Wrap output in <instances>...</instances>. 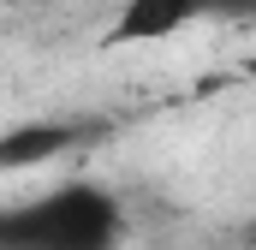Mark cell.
Instances as JSON below:
<instances>
[{
	"label": "cell",
	"mask_w": 256,
	"mask_h": 250,
	"mask_svg": "<svg viewBox=\"0 0 256 250\" xmlns=\"http://www.w3.org/2000/svg\"><path fill=\"white\" fill-rule=\"evenodd\" d=\"M120 232H126L120 202L90 179L0 208V250H120Z\"/></svg>",
	"instance_id": "obj_1"
},
{
	"label": "cell",
	"mask_w": 256,
	"mask_h": 250,
	"mask_svg": "<svg viewBox=\"0 0 256 250\" xmlns=\"http://www.w3.org/2000/svg\"><path fill=\"white\" fill-rule=\"evenodd\" d=\"M84 137H90V125H78V120H18V125H0V173L54 167V161L72 155Z\"/></svg>",
	"instance_id": "obj_2"
},
{
	"label": "cell",
	"mask_w": 256,
	"mask_h": 250,
	"mask_svg": "<svg viewBox=\"0 0 256 250\" xmlns=\"http://www.w3.org/2000/svg\"><path fill=\"white\" fill-rule=\"evenodd\" d=\"M196 0H120L114 24H108V48H149V42H167L179 30H191Z\"/></svg>",
	"instance_id": "obj_3"
},
{
	"label": "cell",
	"mask_w": 256,
	"mask_h": 250,
	"mask_svg": "<svg viewBox=\"0 0 256 250\" xmlns=\"http://www.w3.org/2000/svg\"><path fill=\"white\" fill-rule=\"evenodd\" d=\"M196 12L220 24H256V0H196Z\"/></svg>",
	"instance_id": "obj_4"
},
{
	"label": "cell",
	"mask_w": 256,
	"mask_h": 250,
	"mask_svg": "<svg viewBox=\"0 0 256 250\" xmlns=\"http://www.w3.org/2000/svg\"><path fill=\"white\" fill-rule=\"evenodd\" d=\"M238 72H244V78H256V48L244 54V66H238Z\"/></svg>",
	"instance_id": "obj_5"
}]
</instances>
